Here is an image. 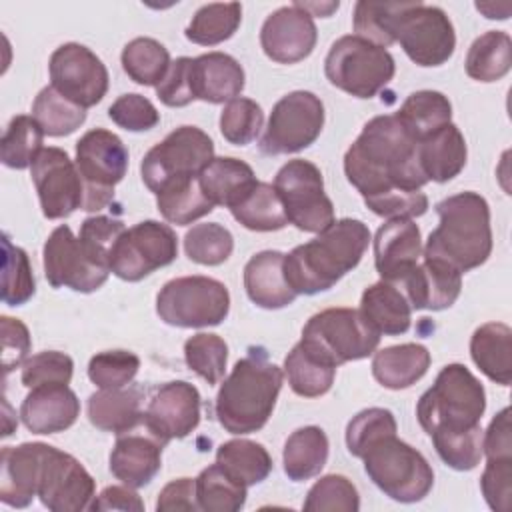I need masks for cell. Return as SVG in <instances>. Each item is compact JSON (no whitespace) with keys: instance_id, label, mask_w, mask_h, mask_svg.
Instances as JSON below:
<instances>
[{"instance_id":"6da1fadb","label":"cell","mask_w":512,"mask_h":512,"mask_svg":"<svg viewBox=\"0 0 512 512\" xmlns=\"http://www.w3.org/2000/svg\"><path fill=\"white\" fill-rule=\"evenodd\" d=\"M416 144L394 114H380L346 150L344 174L376 216L416 218L428 210Z\"/></svg>"},{"instance_id":"7a4b0ae2","label":"cell","mask_w":512,"mask_h":512,"mask_svg":"<svg viewBox=\"0 0 512 512\" xmlns=\"http://www.w3.org/2000/svg\"><path fill=\"white\" fill-rule=\"evenodd\" d=\"M486 390L464 364H446L420 396L416 416L432 438L442 462L454 470H472L482 458L480 420Z\"/></svg>"},{"instance_id":"3957f363","label":"cell","mask_w":512,"mask_h":512,"mask_svg":"<svg viewBox=\"0 0 512 512\" xmlns=\"http://www.w3.org/2000/svg\"><path fill=\"white\" fill-rule=\"evenodd\" d=\"M368 244L370 230L362 220H334L316 238L284 254V278L296 296L326 292L360 264Z\"/></svg>"},{"instance_id":"277c9868","label":"cell","mask_w":512,"mask_h":512,"mask_svg":"<svg viewBox=\"0 0 512 512\" xmlns=\"http://www.w3.org/2000/svg\"><path fill=\"white\" fill-rule=\"evenodd\" d=\"M284 372L272 364L264 348H250L224 378L214 412L230 434H252L266 426L280 394Z\"/></svg>"},{"instance_id":"5b68a950","label":"cell","mask_w":512,"mask_h":512,"mask_svg":"<svg viewBox=\"0 0 512 512\" xmlns=\"http://www.w3.org/2000/svg\"><path fill=\"white\" fill-rule=\"evenodd\" d=\"M440 218L430 232L422 256L442 260L458 272L482 266L492 252L490 206L478 192L466 190L436 204Z\"/></svg>"},{"instance_id":"8992f818","label":"cell","mask_w":512,"mask_h":512,"mask_svg":"<svg viewBox=\"0 0 512 512\" xmlns=\"http://www.w3.org/2000/svg\"><path fill=\"white\" fill-rule=\"evenodd\" d=\"M360 458L368 478L396 502H420L434 486V470L428 460L396 432L374 440Z\"/></svg>"},{"instance_id":"52a82bcc","label":"cell","mask_w":512,"mask_h":512,"mask_svg":"<svg viewBox=\"0 0 512 512\" xmlns=\"http://www.w3.org/2000/svg\"><path fill=\"white\" fill-rule=\"evenodd\" d=\"M324 72L332 86L356 98L376 96L396 72L392 54L356 34L338 38L324 60Z\"/></svg>"},{"instance_id":"ba28073f","label":"cell","mask_w":512,"mask_h":512,"mask_svg":"<svg viewBox=\"0 0 512 512\" xmlns=\"http://www.w3.org/2000/svg\"><path fill=\"white\" fill-rule=\"evenodd\" d=\"M300 342L338 368L374 354L380 334L356 308H326L308 318Z\"/></svg>"},{"instance_id":"9c48e42d","label":"cell","mask_w":512,"mask_h":512,"mask_svg":"<svg viewBox=\"0 0 512 512\" xmlns=\"http://www.w3.org/2000/svg\"><path fill=\"white\" fill-rule=\"evenodd\" d=\"M230 312L228 288L210 276H180L168 280L156 296V314L168 326H218Z\"/></svg>"},{"instance_id":"30bf717a","label":"cell","mask_w":512,"mask_h":512,"mask_svg":"<svg viewBox=\"0 0 512 512\" xmlns=\"http://www.w3.org/2000/svg\"><path fill=\"white\" fill-rule=\"evenodd\" d=\"M76 168L84 182L82 210L98 212L114 198V186L128 172L124 142L106 128H92L76 142Z\"/></svg>"},{"instance_id":"8fae6325","label":"cell","mask_w":512,"mask_h":512,"mask_svg":"<svg viewBox=\"0 0 512 512\" xmlns=\"http://www.w3.org/2000/svg\"><path fill=\"white\" fill-rule=\"evenodd\" d=\"M394 42L402 46L406 56L424 68L442 66L456 48V32L452 20L440 6L420 0L404 2L392 26Z\"/></svg>"},{"instance_id":"7c38bea8","label":"cell","mask_w":512,"mask_h":512,"mask_svg":"<svg viewBox=\"0 0 512 512\" xmlns=\"http://www.w3.org/2000/svg\"><path fill=\"white\" fill-rule=\"evenodd\" d=\"M274 190L290 224L304 232H322L334 222L332 200L316 164L304 158L288 160L274 178Z\"/></svg>"},{"instance_id":"4fadbf2b","label":"cell","mask_w":512,"mask_h":512,"mask_svg":"<svg viewBox=\"0 0 512 512\" xmlns=\"http://www.w3.org/2000/svg\"><path fill=\"white\" fill-rule=\"evenodd\" d=\"M214 160V142L198 126H180L154 144L140 164V174L150 192H158L176 178H194Z\"/></svg>"},{"instance_id":"5bb4252c","label":"cell","mask_w":512,"mask_h":512,"mask_svg":"<svg viewBox=\"0 0 512 512\" xmlns=\"http://www.w3.org/2000/svg\"><path fill=\"white\" fill-rule=\"evenodd\" d=\"M324 128V104L308 90H294L282 96L270 112L260 138V152L266 156L294 154L316 142Z\"/></svg>"},{"instance_id":"9a60e30c","label":"cell","mask_w":512,"mask_h":512,"mask_svg":"<svg viewBox=\"0 0 512 512\" xmlns=\"http://www.w3.org/2000/svg\"><path fill=\"white\" fill-rule=\"evenodd\" d=\"M178 256V238L168 224L144 220L124 230L116 240L108 268L126 282H138L158 268L172 264Z\"/></svg>"},{"instance_id":"2e32d148","label":"cell","mask_w":512,"mask_h":512,"mask_svg":"<svg viewBox=\"0 0 512 512\" xmlns=\"http://www.w3.org/2000/svg\"><path fill=\"white\" fill-rule=\"evenodd\" d=\"M48 72L50 86L82 108L96 106L108 92V70L84 44L66 42L58 46L50 56Z\"/></svg>"},{"instance_id":"e0dca14e","label":"cell","mask_w":512,"mask_h":512,"mask_svg":"<svg viewBox=\"0 0 512 512\" xmlns=\"http://www.w3.org/2000/svg\"><path fill=\"white\" fill-rule=\"evenodd\" d=\"M42 260L46 280L52 288H70L74 292L90 294L98 290L110 274L108 268L88 256L80 238H76L66 224L54 228L46 238Z\"/></svg>"},{"instance_id":"ac0fdd59","label":"cell","mask_w":512,"mask_h":512,"mask_svg":"<svg viewBox=\"0 0 512 512\" xmlns=\"http://www.w3.org/2000/svg\"><path fill=\"white\" fill-rule=\"evenodd\" d=\"M42 214L48 220L68 218L84 204V182L76 162L56 146L42 148L30 166Z\"/></svg>"},{"instance_id":"d6986e66","label":"cell","mask_w":512,"mask_h":512,"mask_svg":"<svg viewBox=\"0 0 512 512\" xmlns=\"http://www.w3.org/2000/svg\"><path fill=\"white\" fill-rule=\"evenodd\" d=\"M94 490V478L72 454L50 444L46 446L38 480V498L48 510H86L94 500Z\"/></svg>"},{"instance_id":"ffe728a7","label":"cell","mask_w":512,"mask_h":512,"mask_svg":"<svg viewBox=\"0 0 512 512\" xmlns=\"http://www.w3.org/2000/svg\"><path fill=\"white\" fill-rule=\"evenodd\" d=\"M202 398L194 384L174 380L162 384L144 410V428L164 446L174 438H186L200 424Z\"/></svg>"},{"instance_id":"44dd1931","label":"cell","mask_w":512,"mask_h":512,"mask_svg":"<svg viewBox=\"0 0 512 512\" xmlns=\"http://www.w3.org/2000/svg\"><path fill=\"white\" fill-rule=\"evenodd\" d=\"M318 30L304 8L296 2L280 6L266 16L260 28V46L264 54L278 64H294L312 54Z\"/></svg>"},{"instance_id":"7402d4cb","label":"cell","mask_w":512,"mask_h":512,"mask_svg":"<svg viewBox=\"0 0 512 512\" xmlns=\"http://www.w3.org/2000/svg\"><path fill=\"white\" fill-rule=\"evenodd\" d=\"M422 256L420 228L412 218H388L374 236V266L382 280L398 284Z\"/></svg>"},{"instance_id":"603a6c76","label":"cell","mask_w":512,"mask_h":512,"mask_svg":"<svg viewBox=\"0 0 512 512\" xmlns=\"http://www.w3.org/2000/svg\"><path fill=\"white\" fill-rule=\"evenodd\" d=\"M412 310H446L462 290V272L450 264L422 256V260L398 282Z\"/></svg>"},{"instance_id":"cb8c5ba5","label":"cell","mask_w":512,"mask_h":512,"mask_svg":"<svg viewBox=\"0 0 512 512\" xmlns=\"http://www.w3.org/2000/svg\"><path fill=\"white\" fill-rule=\"evenodd\" d=\"M80 416V400L68 384L30 388L20 404V418L32 434H58Z\"/></svg>"},{"instance_id":"d4e9b609","label":"cell","mask_w":512,"mask_h":512,"mask_svg":"<svg viewBox=\"0 0 512 512\" xmlns=\"http://www.w3.org/2000/svg\"><path fill=\"white\" fill-rule=\"evenodd\" d=\"M44 442L4 446L0 456V500L12 508H26L38 496Z\"/></svg>"},{"instance_id":"484cf974","label":"cell","mask_w":512,"mask_h":512,"mask_svg":"<svg viewBox=\"0 0 512 512\" xmlns=\"http://www.w3.org/2000/svg\"><path fill=\"white\" fill-rule=\"evenodd\" d=\"M162 448L164 444L150 432L120 434L110 452L112 476L132 488L150 484L162 468Z\"/></svg>"},{"instance_id":"4316f807","label":"cell","mask_w":512,"mask_h":512,"mask_svg":"<svg viewBox=\"0 0 512 512\" xmlns=\"http://www.w3.org/2000/svg\"><path fill=\"white\" fill-rule=\"evenodd\" d=\"M244 68L226 52H208L192 58V86L196 100L224 104L244 90Z\"/></svg>"},{"instance_id":"83f0119b","label":"cell","mask_w":512,"mask_h":512,"mask_svg":"<svg viewBox=\"0 0 512 512\" xmlns=\"http://www.w3.org/2000/svg\"><path fill=\"white\" fill-rule=\"evenodd\" d=\"M244 288L248 298L266 310L286 308L296 300L284 278V254L278 250H262L246 262Z\"/></svg>"},{"instance_id":"f1b7e54d","label":"cell","mask_w":512,"mask_h":512,"mask_svg":"<svg viewBox=\"0 0 512 512\" xmlns=\"http://www.w3.org/2000/svg\"><path fill=\"white\" fill-rule=\"evenodd\" d=\"M88 420L102 432L116 436L132 432L144 420L142 390L136 386L100 388L88 396Z\"/></svg>"},{"instance_id":"f546056e","label":"cell","mask_w":512,"mask_h":512,"mask_svg":"<svg viewBox=\"0 0 512 512\" xmlns=\"http://www.w3.org/2000/svg\"><path fill=\"white\" fill-rule=\"evenodd\" d=\"M416 156L428 182H448L456 178L468 158V148L456 124H446L416 144Z\"/></svg>"},{"instance_id":"4dcf8cb0","label":"cell","mask_w":512,"mask_h":512,"mask_svg":"<svg viewBox=\"0 0 512 512\" xmlns=\"http://www.w3.org/2000/svg\"><path fill=\"white\" fill-rule=\"evenodd\" d=\"M360 314L382 336H400L410 328L412 306L394 282L380 280L368 286L360 298Z\"/></svg>"},{"instance_id":"1f68e13d","label":"cell","mask_w":512,"mask_h":512,"mask_svg":"<svg viewBox=\"0 0 512 512\" xmlns=\"http://www.w3.org/2000/svg\"><path fill=\"white\" fill-rule=\"evenodd\" d=\"M430 352L416 342L396 344L374 352L372 374L388 390H404L416 384L430 368Z\"/></svg>"},{"instance_id":"d6a6232c","label":"cell","mask_w":512,"mask_h":512,"mask_svg":"<svg viewBox=\"0 0 512 512\" xmlns=\"http://www.w3.org/2000/svg\"><path fill=\"white\" fill-rule=\"evenodd\" d=\"M470 356L480 372L500 386L512 380V330L504 322H486L470 338Z\"/></svg>"},{"instance_id":"836d02e7","label":"cell","mask_w":512,"mask_h":512,"mask_svg":"<svg viewBox=\"0 0 512 512\" xmlns=\"http://www.w3.org/2000/svg\"><path fill=\"white\" fill-rule=\"evenodd\" d=\"M204 196L214 206L232 208L238 204L258 182L254 170L244 160L232 156L214 158L198 176Z\"/></svg>"},{"instance_id":"e575fe53","label":"cell","mask_w":512,"mask_h":512,"mask_svg":"<svg viewBox=\"0 0 512 512\" xmlns=\"http://www.w3.org/2000/svg\"><path fill=\"white\" fill-rule=\"evenodd\" d=\"M328 436L320 426H302L294 430L282 450L284 474L292 482H304L320 474L328 460Z\"/></svg>"},{"instance_id":"d590c367","label":"cell","mask_w":512,"mask_h":512,"mask_svg":"<svg viewBox=\"0 0 512 512\" xmlns=\"http://www.w3.org/2000/svg\"><path fill=\"white\" fill-rule=\"evenodd\" d=\"M402 128L416 140H424L452 122V104L438 90H418L406 96L394 114Z\"/></svg>"},{"instance_id":"8d00e7d4","label":"cell","mask_w":512,"mask_h":512,"mask_svg":"<svg viewBox=\"0 0 512 512\" xmlns=\"http://www.w3.org/2000/svg\"><path fill=\"white\" fill-rule=\"evenodd\" d=\"M284 374L294 394L318 398L332 388L336 366L326 362L304 342H298L284 358Z\"/></svg>"},{"instance_id":"74e56055","label":"cell","mask_w":512,"mask_h":512,"mask_svg":"<svg viewBox=\"0 0 512 512\" xmlns=\"http://www.w3.org/2000/svg\"><path fill=\"white\" fill-rule=\"evenodd\" d=\"M156 206L164 220L176 226H188L214 210V204L200 188L198 176L166 182L156 192Z\"/></svg>"},{"instance_id":"f35d334b","label":"cell","mask_w":512,"mask_h":512,"mask_svg":"<svg viewBox=\"0 0 512 512\" xmlns=\"http://www.w3.org/2000/svg\"><path fill=\"white\" fill-rule=\"evenodd\" d=\"M466 74L478 82H496L512 68V40L502 30L480 34L468 48Z\"/></svg>"},{"instance_id":"ab89813d","label":"cell","mask_w":512,"mask_h":512,"mask_svg":"<svg viewBox=\"0 0 512 512\" xmlns=\"http://www.w3.org/2000/svg\"><path fill=\"white\" fill-rule=\"evenodd\" d=\"M216 462L228 476L246 488L260 484L272 472V458L268 450L262 444L246 438L220 444L216 450Z\"/></svg>"},{"instance_id":"60d3db41","label":"cell","mask_w":512,"mask_h":512,"mask_svg":"<svg viewBox=\"0 0 512 512\" xmlns=\"http://www.w3.org/2000/svg\"><path fill=\"white\" fill-rule=\"evenodd\" d=\"M234 220L252 232H274L288 224L284 206L268 182H256L254 188L230 208Z\"/></svg>"},{"instance_id":"b9f144b4","label":"cell","mask_w":512,"mask_h":512,"mask_svg":"<svg viewBox=\"0 0 512 512\" xmlns=\"http://www.w3.org/2000/svg\"><path fill=\"white\" fill-rule=\"evenodd\" d=\"M120 62L128 78L142 86H158L172 64L168 48L148 36L130 40L122 48Z\"/></svg>"},{"instance_id":"7bdbcfd3","label":"cell","mask_w":512,"mask_h":512,"mask_svg":"<svg viewBox=\"0 0 512 512\" xmlns=\"http://www.w3.org/2000/svg\"><path fill=\"white\" fill-rule=\"evenodd\" d=\"M242 22V6L238 2H212L196 10L184 36L200 46H214L234 36Z\"/></svg>"},{"instance_id":"ee69618b","label":"cell","mask_w":512,"mask_h":512,"mask_svg":"<svg viewBox=\"0 0 512 512\" xmlns=\"http://www.w3.org/2000/svg\"><path fill=\"white\" fill-rule=\"evenodd\" d=\"M194 482L198 510L236 512L246 504V486L228 476L218 462L204 468Z\"/></svg>"},{"instance_id":"f6af8a7d","label":"cell","mask_w":512,"mask_h":512,"mask_svg":"<svg viewBox=\"0 0 512 512\" xmlns=\"http://www.w3.org/2000/svg\"><path fill=\"white\" fill-rule=\"evenodd\" d=\"M32 118L46 136H68L86 120V108L70 102L52 86H44L32 102Z\"/></svg>"},{"instance_id":"bcb514c9","label":"cell","mask_w":512,"mask_h":512,"mask_svg":"<svg viewBox=\"0 0 512 512\" xmlns=\"http://www.w3.org/2000/svg\"><path fill=\"white\" fill-rule=\"evenodd\" d=\"M44 132L40 124L26 114H18L6 126L0 140V158L2 164L14 170H24L32 166L36 156L40 154Z\"/></svg>"},{"instance_id":"7dc6e473","label":"cell","mask_w":512,"mask_h":512,"mask_svg":"<svg viewBox=\"0 0 512 512\" xmlns=\"http://www.w3.org/2000/svg\"><path fill=\"white\" fill-rule=\"evenodd\" d=\"M2 302L8 306L26 304L36 292L28 254L12 244L10 236L2 234Z\"/></svg>"},{"instance_id":"c3c4849f","label":"cell","mask_w":512,"mask_h":512,"mask_svg":"<svg viewBox=\"0 0 512 512\" xmlns=\"http://www.w3.org/2000/svg\"><path fill=\"white\" fill-rule=\"evenodd\" d=\"M234 238L228 228L218 222H202L184 234L186 256L202 266H218L230 258Z\"/></svg>"},{"instance_id":"681fc988","label":"cell","mask_w":512,"mask_h":512,"mask_svg":"<svg viewBox=\"0 0 512 512\" xmlns=\"http://www.w3.org/2000/svg\"><path fill=\"white\" fill-rule=\"evenodd\" d=\"M184 360L192 372H196L210 386H214L224 378L228 344L218 334H194L184 342Z\"/></svg>"},{"instance_id":"f907efd6","label":"cell","mask_w":512,"mask_h":512,"mask_svg":"<svg viewBox=\"0 0 512 512\" xmlns=\"http://www.w3.org/2000/svg\"><path fill=\"white\" fill-rule=\"evenodd\" d=\"M302 508L308 512H356L360 496L346 476L326 474L308 490Z\"/></svg>"},{"instance_id":"816d5d0a","label":"cell","mask_w":512,"mask_h":512,"mask_svg":"<svg viewBox=\"0 0 512 512\" xmlns=\"http://www.w3.org/2000/svg\"><path fill=\"white\" fill-rule=\"evenodd\" d=\"M404 2H366L360 0L354 4L352 26L356 36L366 38L382 48L394 44V18L402 10Z\"/></svg>"},{"instance_id":"f5cc1de1","label":"cell","mask_w":512,"mask_h":512,"mask_svg":"<svg viewBox=\"0 0 512 512\" xmlns=\"http://www.w3.org/2000/svg\"><path fill=\"white\" fill-rule=\"evenodd\" d=\"M264 126V112L260 104L250 98L238 96L226 102L220 114V132L224 140L234 146H246L256 140Z\"/></svg>"},{"instance_id":"db71d44e","label":"cell","mask_w":512,"mask_h":512,"mask_svg":"<svg viewBox=\"0 0 512 512\" xmlns=\"http://www.w3.org/2000/svg\"><path fill=\"white\" fill-rule=\"evenodd\" d=\"M140 370V358L130 350L98 352L88 362V378L98 388H124Z\"/></svg>"},{"instance_id":"11a10c76","label":"cell","mask_w":512,"mask_h":512,"mask_svg":"<svg viewBox=\"0 0 512 512\" xmlns=\"http://www.w3.org/2000/svg\"><path fill=\"white\" fill-rule=\"evenodd\" d=\"M398 430L396 418L386 408H366L358 412L346 426V446L348 452L356 458L378 438L394 434Z\"/></svg>"},{"instance_id":"9f6ffc18","label":"cell","mask_w":512,"mask_h":512,"mask_svg":"<svg viewBox=\"0 0 512 512\" xmlns=\"http://www.w3.org/2000/svg\"><path fill=\"white\" fill-rule=\"evenodd\" d=\"M74 372V360L58 350L38 352L28 356L22 364L20 380L26 388L44 384H70Z\"/></svg>"},{"instance_id":"6f0895ef","label":"cell","mask_w":512,"mask_h":512,"mask_svg":"<svg viewBox=\"0 0 512 512\" xmlns=\"http://www.w3.org/2000/svg\"><path fill=\"white\" fill-rule=\"evenodd\" d=\"M124 222L110 216H90L80 226V242L88 256L98 262L100 266L108 268L110 252L116 244V240L124 232ZM110 270V268H108Z\"/></svg>"},{"instance_id":"680465c9","label":"cell","mask_w":512,"mask_h":512,"mask_svg":"<svg viewBox=\"0 0 512 512\" xmlns=\"http://www.w3.org/2000/svg\"><path fill=\"white\" fill-rule=\"evenodd\" d=\"M108 116L114 124L130 132H146L160 122V114L156 106L146 96L134 94V92L118 96L110 104Z\"/></svg>"},{"instance_id":"91938a15","label":"cell","mask_w":512,"mask_h":512,"mask_svg":"<svg viewBox=\"0 0 512 512\" xmlns=\"http://www.w3.org/2000/svg\"><path fill=\"white\" fill-rule=\"evenodd\" d=\"M480 490L492 510L508 512L512 496V458L488 460L480 476Z\"/></svg>"},{"instance_id":"94428289","label":"cell","mask_w":512,"mask_h":512,"mask_svg":"<svg viewBox=\"0 0 512 512\" xmlns=\"http://www.w3.org/2000/svg\"><path fill=\"white\" fill-rule=\"evenodd\" d=\"M156 96L170 108H182L196 100L192 86V58L180 56L170 64L164 80L156 86Z\"/></svg>"},{"instance_id":"6125c7cd","label":"cell","mask_w":512,"mask_h":512,"mask_svg":"<svg viewBox=\"0 0 512 512\" xmlns=\"http://www.w3.org/2000/svg\"><path fill=\"white\" fill-rule=\"evenodd\" d=\"M0 326H2V370L4 374H8L14 368L24 364L32 342H30V332L22 320L2 316Z\"/></svg>"},{"instance_id":"be15d7a7","label":"cell","mask_w":512,"mask_h":512,"mask_svg":"<svg viewBox=\"0 0 512 512\" xmlns=\"http://www.w3.org/2000/svg\"><path fill=\"white\" fill-rule=\"evenodd\" d=\"M482 454L492 458H512V432H510V408H502L482 432Z\"/></svg>"},{"instance_id":"e7e4bbea","label":"cell","mask_w":512,"mask_h":512,"mask_svg":"<svg viewBox=\"0 0 512 512\" xmlns=\"http://www.w3.org/2000/svg\"><path fill=\"white\" fill-rule=\"evenodd\" d=\"M158 512H174V510H198L196 502V482L192 478H178L168 482L156 500Z\"/></svg>"},{"instance_id":"03108f58","label":"cell","mask_w":512,"mask_h":512,"mask_svg":"<svg viewBox=\"0 0 512 512\" xmlns=\"http://www.w3.org/2000/svg\"><path fill=\"white\" fill-rule=\"evenodd\" d=\"M90 510L100 512V510H134V512H142L144 510V502L142 498L134 492L132 486H106L98 496H94Z\"/></svg>"},{"instance_id":"003e7915","label":"cell","mask_w":512,"mask_h":512,"mask_svg":"<svg viewBox=\"0 0 512 512\" xmlns=\"http://www.w3.org/2000/svg\"><path fill=\"white\" fill-rule=\"evenodd\" d=\"M300 8H304L308 14L312 12H320L322 16H330L332 10H338V2H330V4H304V2H296Z\"/></svg>"}]
</instances>
